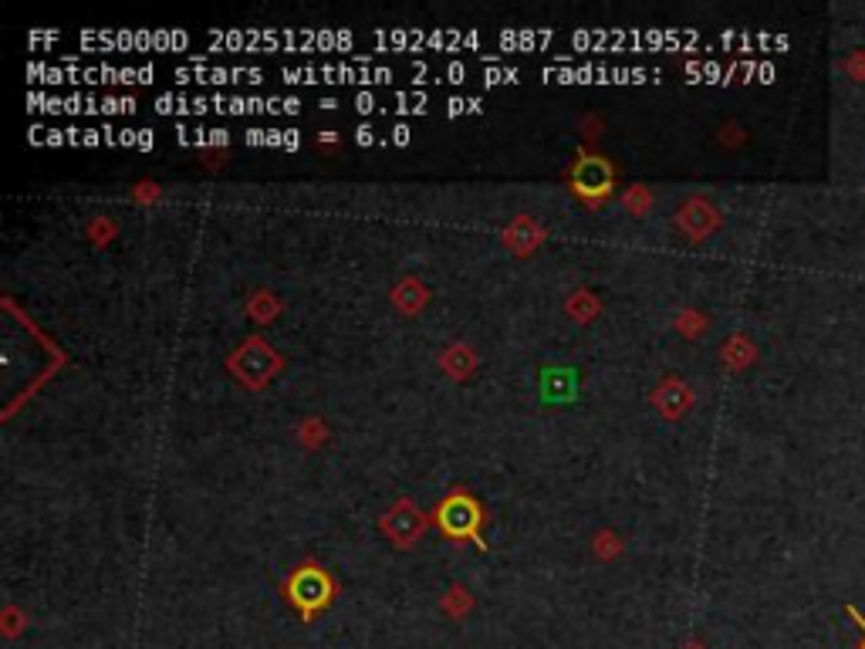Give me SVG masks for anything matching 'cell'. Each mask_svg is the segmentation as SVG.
Returning a JSON list of instances; mask_svg holds the SVG:
<instances>
[{
  "label": "cell",
  "instance_id": "10",
  "mask_svg": "<svg viewBox=\"0 0 865 649\" xmlns=\"http://www.w3.org/2000/svg\"><path fill=\"white\" fill-rule=\"evenodd\" d=\"M156 78L153 65H78L75 85H149Z\"/></svg>",
  "mask_w": 865,
  "mask_h": 649
},
{
  "label": "cell",
  "instance_id": "3",
  "mask_svg": "<svg viewBox=\"0 0 865 649\" xmlns=\"http://www.w3.org/2000/svg\"><path fill=\"white\" fill-rule=\"evenodd\" d=\"M78 44L85 51H183L190 48V34L180 28H163V31H149V28H88L78 34Z\"/></svg>",
  "mask_w": 865,
  "mask_h": 649
},
{
  "label": "cell",
  "instance_id": "1",
  "mask_svg": "<svg viewBox=\"0 0 865 649\" xmlns=\"http://www.w3.org/2000/svg\"><path fill=\"white\" fill-rule=\"evenodd\" d=\"M207 41L227 51H345L355 34L345 28H213Z\"/></svg>",
  "mask_w": 865,
  "mask_h": 649
},
{
  "label": "cell",
  "instance_id": "2",
  "mask_svg": "<svg viewBox=\"0 0 865 649\" xmlns=\"http://www.w3.org/2000/svg\"><path fill=\"white\" fill-rule=\"evenodd\" d=\"M156 112L159 115H203V112H220V115H254V112H267V115H294L301 112L298 99H281V95H271V99H244V95H180V92H163L156 95Z\"/></svg>",
  "mask_w": 865,
  "mask_h": 649
},
{
  "label": "cell",
  "instance_id": "13",
  "mask_svg": "<svg viewBox=\"0 0 865 649\" xmlns=\"http://www.w3.org/2000/svg\"><path fill=\"white\" fill-rule=\"evenodd\" d=\"M575 183L578 190L585 193H605L612 186V170L605 159H582L575 170Z\"/></svg>",
  "mask_w": 865,
  "mask_h": 649
},
{
  "label": "cell",
  "instance_id": "8",
  "mask_svg": "<svg viewBox=\"0 0 865 649\" xmlns=\"http://www.w3.org/2000/svg\"><path fill=\"white\" fill-rule=\"evenodd\" d=\"M548 82H639L656 78L653 68H612V65H551L545 68Z\"/></svg>",
  "mask_w": 865,
  "mask_h": 649
},
{
  "label": "cell",
  "instance_id": "4",
  "mask_svg": "<svg viewBox=\"0 0 865 649\" xmlns=\"http://www.w3.org/2000/svg\"><path fill=\"white\" fill-rule=\"evenodd\" d=\"M379 48H389V51H423V48H433V51H460V48H480L484 44V34L480 31H460V28H433V31H423V28H386V31H376L372 34Z\"/></svg>",
  "mask_w": 865,
  "mask_h": 649
},
{
  "label": "cell",
  "instance_id": "6",
  "mask_svg": "<svg viewBox=\"0 0 865 649\" xmlns=\"http://www.w3.org/2000/svg\"><path fill=\"white\" fill-rule=\"evenodd\" d=\"M281 78L291 85H315V82L386 85L392 82V68L372 65V61H355V65H301V68H281Z\"/></svg>",
  "mask_w": 865,
  "mask_h": 649
},
{
  "label": "cell",
  "instance_id": "19",
  "mask_svg": "<svg viewBox=\"0 0 865 649\" xmlns=\"http://www.w3.org/2000/svg\"><path fill=\"white\" fill-rule=\"evenodd\" d=\"M447 112H450V115H460V112H480V99H450V102H447Z\"/></svg>",
  "mask_w": 865,
  "mask_h": 649
},
{
  "label": "cell",
  "instance_id": "14",
  "mask_svg": "<svg viewBox=\"0 0 865 649\" xmlns=\"http://www.w3.org/2000/svg\"><path fill=\"white\" fill-rule=\"evenodd\" d=\"M291 592H294V602H301L305 612H311L328 599V582L321 579L318 572H301L298 579L291 582Z\"/></svg>",
  "mask_w": 865,
  "mask_h": 649
},
{
  "label": "cell",
  "instance_id": "7",
  "mask_svg": "<svg viewBox=\"0 0 865 649\" xmlns=\"http://www.w3.org/2000/svg\"><path fill=\"white\" fill-rule=\"evenodd\" d=\"M28 109L31 112H68V115H122L136 112V99L129 95H48V92H28Z\"/></svg>",
  "mask_w": 865,
  "mask_h": 649
},
{
  "label": "cell",
  "instance_id": "11",
  "mask_svg": "<svg viewBox=\"0 0 865 649\" xmlns=\"http://www.w3.org/2000/svg\"><path fill=\"white\" fill-rule=\"evenodd\" d=\"M359 112H396V115H419L426 112V92H392L389 99H379L372 92H359L352 99Z\"/></svg>",
  "mask_w": 865,
  "mask_h": 649
},
{
  "label": "cell",
  "instance_id": "21",
  "mask_svg": "<svg viewBox=\"0 0 865 649\" xmlns=\"http://www.w3.org/2000/svg\"><path fill=\"white\" fill-rule=\"evenodd\" d=\"M447 78L450 82H463V78H467V68H463L460 61H453V65H447Z\"/></svg>",
  "mask_w": 865,
  "mask_h": 649
},
{
  "label": "cell",
  "instance_id": "23",
  "mask_svg": "<svg viewBox=\"0 0 865 649\" xmlns=\"http://www.w3.org/2000/svg\"><path fill=\"white\" fill-rule=\"evenodd\" d=\"M355 139H359L362 146H369V142L376 139V129H372V126H362L359 132H355Z\"/></svg>",
  "mask_w": 865,
  "mask_h": 649
},
{
  "label": "cell",
  "instance_id": "18",
  "mask_svg": "<svg viewBox=\"0 0 865 649\" xmlns=\"http://www.w3.org/2000/svg\"><path fill=\"white\" fill-rule=\"evenodd\" d=\"M842 71L852 78V82H865V51H862V48L849 51V55H845V61H842Z\"/></svg>",
  "mask_w": 865,
  "mask_h": 649
},
{
  "label": "cell",
  "instance_id": "9",
  "mask_svg": "<svg viewBox=\"0 0 865 649\" xmlns=\"http://www.w3.org/2000/svg\"><path fill=\"white\" fill-rule=\"evenodd\" d=\"M173 78L176 82H183V85H190V82H200V85H230V82H251V85H257V82H264V71L261 68H244V65H237V68H227V65H207V61H193V65H183V68H176L173 71Z\"/></svg>",
  "mask_w": 865,
  "mask_h": 649
},
{
  "label": "cell",
  "instance_id": "15",
  "mask_svg": "<svg viewBox=\"0 0 865 649\" xmlns=\"http://www.w3.org/2000/svg\"><path fill=\"white\" fill-rule=\"evenodd\" d=\"M244 142L251 146H284V149H298L301 146V132L298 129H247Z\"/></svg>",
  "mask_w": 865,
  "mask_h": 649
},
{
  "label": "cell",
  "instance_id": "12",
  "mask_svg": "<svg viewBox=\"0 0 865 649\" xmlns=\"http://www.w3.org/2000/svg\"><path fill=\"white\" fill-rule=\"evenodd\" d=\"M555 41V31L551 28H504L497 34V44L501 48H514V51H531V48H545V44Z\"/></svg>",
  "mask_w": 865,
  "mask_h": 649
},
{
  "label": "cell",
  "instance_id": "17",
  "mask_svg": "<svg viewBox=\"0 0 865 649\" xmlns=\"http://www.w3.org/2000/svg\"><path fill=\"white\" fill-rule=\"evenodd\" d=\"M484 78H487V85L517 82V68L514 65H497V61H484Z\"/></svg>",
  "mask_w": 865,
  "mask_h": 649
},
{
  "label": "cell",
  "instance_id": "16",
  "mask_svg": "<svg viewBox=\"0 0 865 649\" xmlns=\"http://www.w3.org/2000/svg\"><path fill=\"white\" fill-rule=\"evenodd\" d=\"M230 132L227 129H186L183 122L176 126V139L183 142V146H224Z\"/></svg>",
  "mask_w": 865,
  "mask_h": 649
},
{
  "label": "cell",
  "instance_id": "5",
  "mask_svg": "<svg viewBox=\"0 0 865 649\" xmlns=\"http://www.w3.org/2000/svg\"><path fill=\"white\" fill-rule=\"evenodd\" d=\"M670 41H690V34H673V31H636V28H582L568 34V44L578 51L595 48V51H639V48H663Z\"/></svg>",
  "mask_w": 865,
  "mask_h": 649
},
{
  "label": "cell",
  "instance_id": "20",
  "mask_svg": "<svg viewBox=\"0 0 865 649\" xmlns=\"http://www.w3.org/2000/svg\"><path fill=\"white\" fill-rule=\"evenodd\" d=\"M845 616H849L855 626H859V633H862V639H859V649H865V616L855 606H845Z\"/></svg>",
  "mask_w": 865,
  "mask_h": 649
},
{
  "label": "cell",
  "instance_id": "22",
  "mask_svg": "<svg viewBox=\"0 0 865 649\" xmlns=\"http://www.w3.org/2000/svg\"><path fill=\"white\" fill-rule=\"evenodd\" d=\"M392 142H396V146H406V142H409V126L392 129Z\"/></svg>",
  "mask_w": 865,
  "mask_h": 649
}]
</instances>
